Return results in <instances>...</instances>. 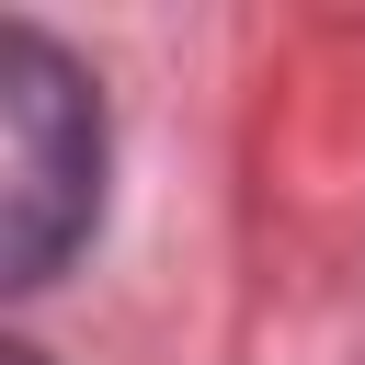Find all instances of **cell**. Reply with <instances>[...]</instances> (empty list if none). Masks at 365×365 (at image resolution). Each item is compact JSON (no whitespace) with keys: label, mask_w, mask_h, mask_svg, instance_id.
I'll list each match as a JSON object with an SVG mask.
<instances>
[{"label":"cell","mask_w":365,"mask_h":365,"mask_svg":"<svg viewBox=\"0 0 365 365\" xmlns=\"http://www.w3.org/2000/svg\"><path fill=\"white\" fill-rule=\"evenodd\" d=\"M103 91L91 68L46 34L11 23L0 34V274L11 285H57L68 251L103 228Z\"/></svg>","instance_id":"obj_1"},{"label":"cell","mask_w":365,"mask_h":365,"mask_svg":"<svg viewBox=\"0 0 365 365\" xmlns=\"http://www.w3.org/2000/svg\"><path fill=\"white\" fill-rule=\"evenodd\" d=\"M0 365H46V354H23V342H11V354H0Z\"/></svg>","instance_id":"obj_2"}]
</instances>
